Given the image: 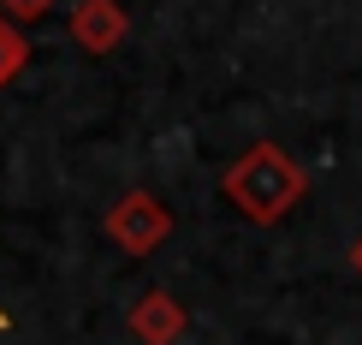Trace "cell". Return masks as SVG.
<instances>
[{
    "label": "cell",
    "instance_id": "5",
    "mask_svg": "<svg viewBox=\"0 0 362 345\" xmlns=\"http://www.w3.org/2000/svg\"><path fill=\"white\" fill-rule=\"evenodd\" d=\"M18 66H24V42L0 24V84H12V72H18Z\"/></svg>",
    "mask_w": 362,
    "mask_h": 345
},
{
    "label": "cell",
    "instance_id": "2",
    "mask_svg": "<svg viewBox=\"0 0 362 345\" xmlns=\"http://www.w3.org/2000/svg\"><path fill=\"white\" fill-rule=\"evenodd\" d=\"M167 232H173V215H167L155 197H148V191H131V197H119V203H113V215H107V238H113V244H125L131 256L155 250Z\"/></svg>",
    "mask_w": 362,
    "mask_h": 345
},
{
    "label": "cell",
    "instance_id": "4",
    "mask_svg": "<svg viewBox=\"0 0 362 345\" xmlns=\"http://www.w3.org/2000/svg\"><path fill=\"white\" fill-rule=\"evenodd\" d=\"M119 30H125V18H119L107 0H89V6L78 12V24H71V36H78L83 48H113Z\"/></svg>",
    "mask_w": 362,
    "mask_h": 345
},
{
    "label": "cell",
    "instance_id": "7",
    "mask_svg": "<svg viewBox=\"0 0 362 345\" xmlns=\"http://www.w3.org/2000/svg\"><path fill=\"white\" fill-rule=\"evenodd\" d=\"M0 327H6V310H0Z\"/></svg>",
    "mask_w": 362,
    "mask_h": 345
},
{
    "label": "cell",
    "instance_id": "6",
    "mask_svg": "<svg viewBox=\"0 0 362 345\" xmlns=\"http://www.w3.org/2000/svg\"><path fill=\"white\" fill-rule=\"evenodd\" d=\"M351 262H356V268H362V238H356V250H351Z\"/></svg>",
    "mask_w": 362,
    "mask_h": 345
},
{
    "label": "cell",
    "instance_id": "1",
    "mask_svg": "<svg viewBox=\"0 0 362 345\" xmlns=\"http://www.w3.org/2000/svg\"><path fill=\"white\" fill-rule=\"evenodd\" d=\"M226 191H232V203L244 208L250 220L267 227V220H279L285 208L303 197V167H291L274 143H255L250 155L226 173Z\"/></svg>",
    "mask_w": 362,
    "mask_h": 345
},
{
    "label": "cell",
    "instance_id": "3",
    "mask_svg": "<svg viewBox=\"0 0 362 345\" xmlns=\"http://www.w3.org/2000/svg\"><path fill=\"white\" fill-rule=\"evenodd\" d=\"M185 327H190V316L167 292H148V298H137V310H131V334L143 345H173V339H185Z\"/></svg>",
    "mask_w": 362,
    "mask_h": 345
}]
</instances>
